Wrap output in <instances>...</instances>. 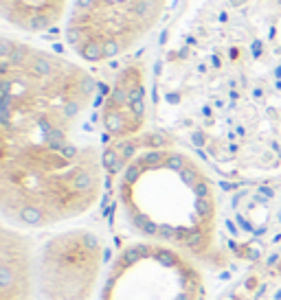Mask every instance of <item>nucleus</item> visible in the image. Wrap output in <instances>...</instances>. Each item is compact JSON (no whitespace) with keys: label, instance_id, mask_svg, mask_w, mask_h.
<instances>
[{"label":"nucleus","instance_id":"f257e3e1","mask_svg":"<svg viewBox=\"0 0 281 300\" xmlns=\"http://www.w3.org/2000/svg\"><path fill=\"white\" fill-rule=\"evenodd\" d=\"M95 94L92 77L79 66L3 40L5 226L44 230L99 202L106 152L81 138Z\"/></svg>","mask_w":281,"mask_h":300},{"label":"nucleus","instance_id":"f03ea898","mask_svg":"<svg viewBox=\"0 0 281 300\" xmlns=\"http://www.w3.org/2000/svg\"><path fill=\"white\" fill-rule=\"evenodd\" d=\"M119 211L141 241L169 245L205 267H220L218 197L207 173L191 156L149 136L139 152L136 142L121 149Z\"/></svg>","mask_w":281,"mask_h":300},{"label":"nucleus","instance_id":"7ed1b4c3","mask_svg":"<svg viewBox=\"0 0 281 300\" xmlns=\"http://www.w3.org/2000/svg\"><path fill=\"white\" fill-rule=\"evenodd\" d=\"M202 267L176 248L132 239L108 263L99 300H207Z\"/></svg>","mask_w":281,"mask_h":300},{"label":"nucleus","instance_id":"20e7f679","mask_svg":"<svg viewBox=\"0 0 281 300\" xmlns=\"http://www.w3.org/2000/svg\"><path fill=\"white\" fill-rule=\"evenodd\" d=\"M104 241L86 230H62L35 243L33 300H92L106 274Z\"/></svg>","mask_w":281,"mask_h":300},{"label":"nucleus","instance_id":"39448f33","mask_svg":"<svg viewBox=\"0 0 281 300\" xmlns=\"http://www.w3.org/2000/svg\"><path fill=\"white\" fill-rule=\"evenodd\" d=\"M145 116V88H143V75L139 68L130 66L125 68L108 94L104 112H101V123L104 131L112 138H119L125 142H132V138L143 125Z\"/></svg>","mask_w":281,"mask_h":300},{"label":"nucleus","instance_id":"423d86ee","mask_svg":"<svg viewBox=\"0 0 281 300\" xmlns=\"http://www.w3.org/2000/svg\"><path fill=\"white\" fill-rule=\"evenodd\" d=\"M33 239L5 226L0 241V300H33Z\"/></svg>","mask_w":281,"mask_h":300},{"label":"nucleus","instance_id":"0eeeda50","mask_svg":"<svg viewBox=\"0 0 281 300\" xmlns=\"http://www.w3.org/2000/svg\"><path fill=\"white\" fill-rule=\"evenodd\" d=\"M213 300H281V245L257 256Z\"/></svg>","mask_w":281,"mask_h":300}]
</instances>
